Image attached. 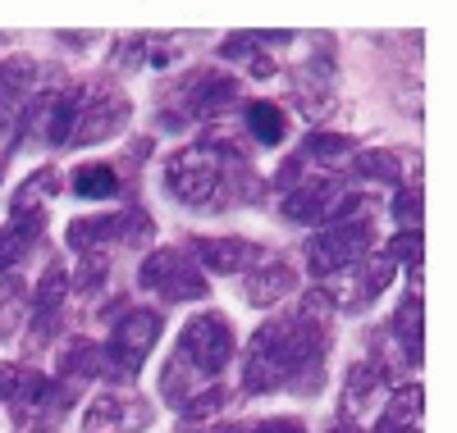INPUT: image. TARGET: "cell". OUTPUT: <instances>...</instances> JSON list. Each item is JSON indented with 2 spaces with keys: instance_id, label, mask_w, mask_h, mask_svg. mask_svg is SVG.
Masks as SVG:
<instances>
[{
  "instance_id": "obj_1",
  "label": "cell",
  "mask_w": 457,
  "mask_h": 433,
  "mask_svg": "<svg viewBox=\"0 0 457 433\" xmlns=\"http://www.w3.org/2000/svg\"><path fill=\"white\" fill-rule=\"evenodd\" d=\"M83 192L101 196V192H110V178H87V183H83Z\"/></svg>"
}]
</instances>
